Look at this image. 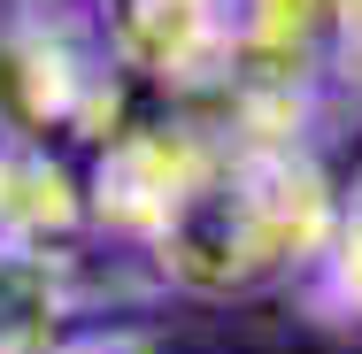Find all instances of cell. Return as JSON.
Segmentation results:
<instances>
[{
  "label": "cell",
  "mask_w": 362,
  "mask_h": 354,
  "mask_svg": "<svg viewBox=\"0 0 362 354\" xmlns=\"http://www.w3.org/2000/svg\"><path fill=\"white\" fill-rule=\"evenodd\" d=\"M16 8H70V0H16Z\"/></svg>",
  "instance_id": "3"
},
{
  "label": "cell",
  "mask_w": 362,
  "mask_h": 354,
  "mask_svg": "<svg viewBox=\"0 0 362 354\" xmlns=\"http://www.w3.org/2000/svg\"><path fill=\"white\" fill-rule=\"evenodd\" d=\"M201 139H209V154H201L185 201L154 231V254L177 285L255 293L332 247L339 216H332V185H324L308 139L209 131V124H201Z\"/></svg>",
  "instance_id": "1"
},
{
  "label": "cell",
  "mask_w": 362,
  "mask_h": 354,
  "mask_svg": "<svg viewBox=\"0 0 362 354\" xmlns=\"http://www.w3.org/2000/svg\"><path fill=\"white\" fill-rule=\"evenodd\" d=\"M0 354H139L124 331H108V339H70L62 324H47V331H16V339H0Z\"/></svg>",
  "instance_id": "2"
},
{
  "label": "cell",
  "mask_w": 362,
  "mask_h": 354,
  "mask_svg": "<svg viewBox=\"0 0 362 354\" xmlns=\"http://www.w3.org/2000/svg\"><path fill=\"white\" fill-rule=\"evenodd\" d=\"M355 201H362V185H355Z\"/></svg>",
  "instance_id": "4"
}]
</instances>
